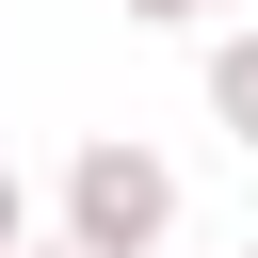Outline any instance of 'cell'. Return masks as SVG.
<instances>
[{
  "label": "cell",
  "mask_w": 258,
  "mask_h": 258,
  "mask_svg": "<svg viewBox=\"0 0 258 258\" xmlns=\"http://www.w3.org/2000/svg\"><path fill=\"white\" fill-rule=\"evenodd\" d=\"M16 258H81V242H16Z\"/></svg>",
  "instance_id": "cell-5"
},
{
  "label": "cell",
  "mask_w": 258,
  "mask_h": 258,
  "mask_svg": "<svg viewBox=\"0 0 258 258\" xmlns=\"http://www.w3.org/2000/svg\"><path fill=\"white\" fill-rule=\"evenodd\" d=\"M129 16H145V32H194V16H210V0H129Z\"/></svg>",
  "instance_id": "cell-4"
},
{
  "label": "cell",
  "mask_w": 258,
  "mask_h": 258,
  "mask_svg": "<svg viewBox=\"0 0 258 258\" xmlns=\"http://www.w3.org/2000/svg\"><path fill=\"white\" fill-rule=\"evenodd\" d=\"M242 258H258V242H242Z\"/></svg>",
  "instance_id": "cell-6"
},
{
  "label": "cell",
  "mask_w": 258,
  "mask_h": 258,
  "mask_svg": "<svg viewBox=\"0 0 258 258\" xmlns=\"http://www.w3.org/2000/svg\"><path fill=\"white\" fill-rule=\"evenodd\" d=\"M161 226H177V161L161 145H81L64 161V242L81 258H145Z\"/></svg>",
  "instance_id": "cell-1"
},
{
  "label": "cell",
  "mask_w": 258,
  "mask_h": 258,
  "mask_svg": "<svg viewBox=\"0 0 258 258\" xmlns=\"http://www.w3.org/2000/svg\"><path fill=\"white\" fill-rule=\"evenodd\" d=\"M16 242H32V194H16V161H0V258H16Z\"/></svg>",
  "instance_id": "cell-3"
},
{
  "label": "cell",
  "mask_w": 258,
  "mask_h": 258,
  "mask_svg": "<svg viewBox=\"0 0 258 258\" xmlns=\"http://www.w3.org/2000/svg\"><path fill=\"white\" fill-rule=\"evenodd\" d=\"M210 113L258 145V32H226V48H210Z\"/></svg>",
  "instance_id": "cell-2"
}]
</instances>
